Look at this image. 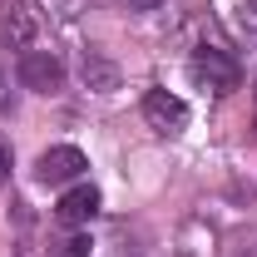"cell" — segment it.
<instances>
[{"label":"cell","mask_w":257,"mask_h":257,"mask_svg":"<svg viewBox=\"0 0 257 257\" xmlns=\"http://www.w3.org/2000/svg\"><path fill=\"white\" fill-rule=\"evenodd\" d=\"M188 69H193V79H198L203 89H213V94H232V89L242 84V64L232 60L227 50H218V45H198Z\"/></svg>","instance_id":"obj_1"},{"label":"cell","mask_w":257,"mask_h":257,"mask_svg":"<svg viewBox=\"0 0 257 257\" xmlns=\"http://www.w3.org/2000/svg\"><path fill=\"white\" fill-rule=\"evenodd\" d=\"M84 168H89V159H84L74 144H55V149H45V154L35 159V178H40L45 188H69V183H79Z\"/></svg>","instance_id":"obj_2"},{"label":"cell","mask_w":257,"mask_h":257,"mask_svg":"<svg viewBox=\"0 0 257 257\" xmlns=\"http://www.w3.org/2000/svg\"><path fill=\"white\" fill-rule=\"evenodd\" d=\"M15 79H20L25 89H35V94H60L64 60L55 55V50H25L20 64H15Z\"/></svg>","instance_id":"obj_3"},{"label":"cell","mask_w":257,"mask_h":257,"mask_svg":"<svg viewBox=\"0 0 257 257\" xmlns=\"http://www.w3.org/2000/svg\"><path fill=\"white\" fill-rule=\"evenodd\" d=\"M35 30H40V20H35L30 0H0V45L5 50H30Z\"/></svg>","instance_id":"obj_4"},{"label":"cell","mask_w":257,"mask_h":257,"mask_svg":"<svg viewBox=\"0 0 257 257\" xmlns=\"http://www.w3.org/2000/svg\"><path fill=\"white\" fill-rule=\"evenodd\" d=\"M144 119H149L154 134H183L188 128V104L168 89H149L144 94Z\"/></svg>","instance_id":"obj_5"},{"label":"cell","mask_w":257,"mask_h":257,"mask_svg":"<svg viewBox=\"0 0 257 257\" xmlns=\"http://www.w3.org/2000/svg\"><path fill=\"white\" fill-rule=\"evenodd\" d=\"M94 213H99V188L94 183H69L64 198H60V208H55V218H60L64 227H74V232L89 223Z\"/></svg>","instance_id":"obj_6"},{"label":"cell","mask_w":257,"mask_h":257,"mask_svg":"<svg viewBox=\"0 0 257 257\" xmlns=\"http://www.w3.org/2000/svg\"><path fill=\"white\" fill-rule=\"evenodd\" d=\"M79 74H84V84H89V89H99V94L119 89V69L104 60V55H94V50H84V64H79Z\"/></svg>","instance_id":"obj_7"},{"label":"cell","mask_w":257,"mask_h":257,"mask_svg":"<svg viewBox=\"0 0 257 257\" xmlns=\"http://www.w3.org/2000/svg\"><path fill=\"white\" fill-rule=\"evenodd\" d=\"M55 257H89V237H84V232L64 237V242H60V252H55Z\"/></svg>","instance_id":"obj_8"},{"label":"cell","mask_w":257,"mask_h":257,"mask_svg":"<svg viewBox=\"0 0 257 257\" xmlns=\"http://www.w3.org/2000/svg\"><path fill=\"white\" fill-rule=\"evenodd\" d=\"M15 109V89H10V74L0 69V114H10Z\"/></svg>","instance_id":"obj_9"},{"label":"cell","mask_w":257,"mask_h":257,"mask_svg":"<svg viewBox=\"0 0 257 257\" xmlns=\"http://www.w3.org/2000/svg\"><path fill=\"white\" fill-rule=\"evenodd\" d=\"M5 178H10V149L0 144V183H5Z\"/></svg>","instance_id":"obj_10"},{"label":"cell","mask_w":257,"mask_h":257,"mask_svg":"<svg viewBox=\"0 0 257 257\" xmlns=\"http://www.w3.org/2000/svg\"><path fill=\"white\" fill-rule=\"evenodd\" d=\"M163 0H128V10H159Z\"/></svg>","instance_id":"obj_11"},{"label":"cell","mask_w":257,"mask_h":257,"mask_svg":"<svg viewBox=\"0 0 257 257\" xmlns=\"http://www.w3.org/2000/svg\"><path fill=\"white\" fill-rule=\"evenodd\" d=\"M124 257H128V252H124Z\"/></svg>","instance_id":"obj_12"}]
</instances>
